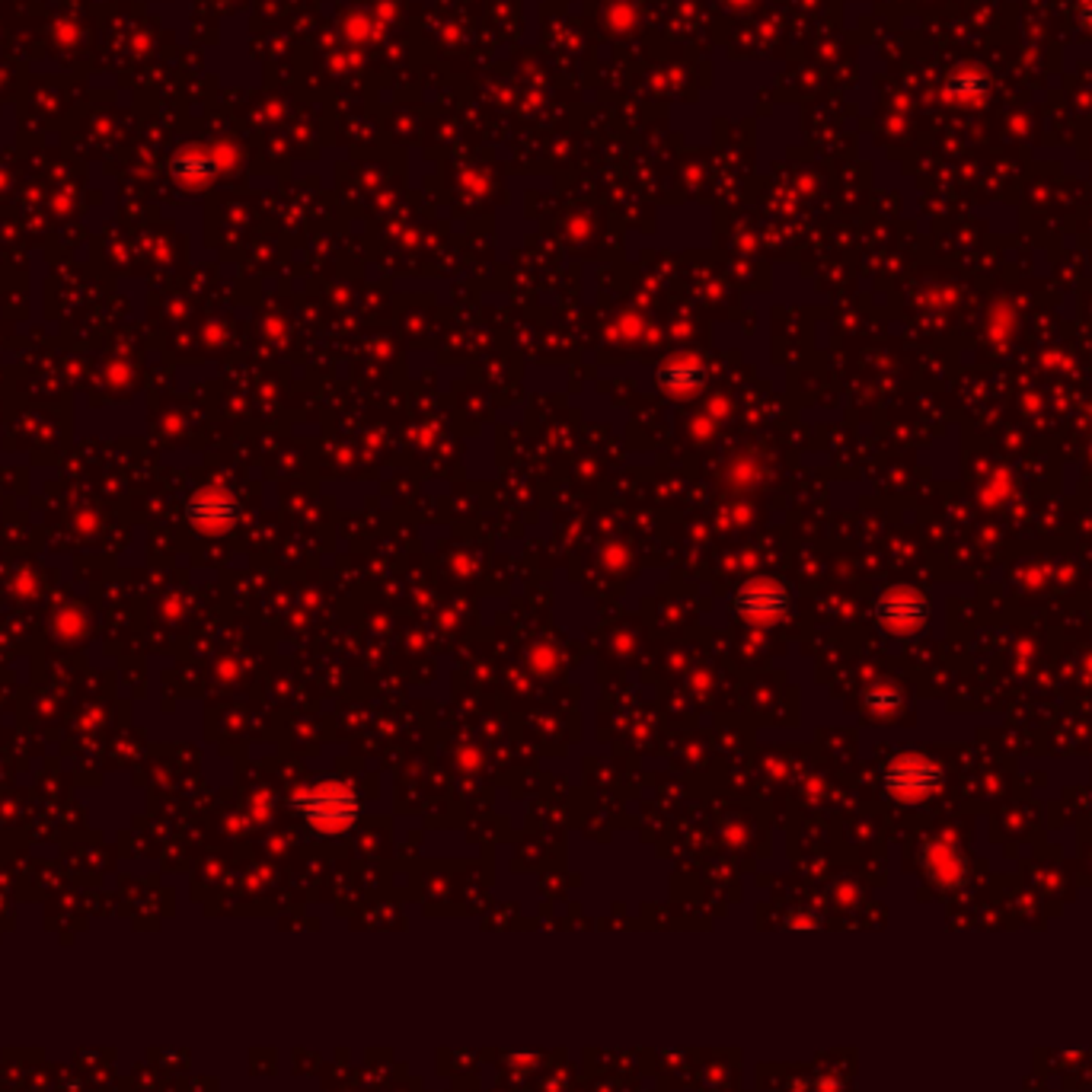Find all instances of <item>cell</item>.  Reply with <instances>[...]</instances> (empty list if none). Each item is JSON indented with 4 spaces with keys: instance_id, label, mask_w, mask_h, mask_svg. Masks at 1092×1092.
Listing matches in <instances>:
<instances>
[{
    "instance_id": "cell-6",
    "label": "cell",
    "mask_w": 1092,
    "mask_h": 1092,
    "mask_svg": "<svg viewBox=\"0 0 1092 1092\" xmlns=\"http://www.w3.org/2000/svg\"><path fill=\"white\" fill-rule=\"evenodd\" d=\"M703 384V368L694 358L667 361L659 371V387L667 396H690Z\"/></svg>"
},
{
    "instance_id": "cell-9",
    "label": "cell",
    "mask_w": 1092,
    "mask_h": 1092,
    "mask_svg": "<svg viewBox=\"0 0 1092 1092\" xmlns=\"http://www.w3.org/2000/svg\"><path fill=\"white\" fill-rule=\"evenodd\" d=\"M1013 326H1016V320L1010 317V310H1003V307H997V310H990V339L997 345H1006V339L1013 336Z\"/></svg>"
},
{
    "instance_id": "cell-3",
    "label": "cell",
    "mask_w": 1092,
    "mask_h": 1092,
    "mask_svg": "<svg viewBox=\"0 0 1092 1092\" xmlns=\"http://www.w3.org/2000/svg\"><path fill=\"white\" fill-rule=\"evenodd\" d=\"M872 616H876V626L885 636L910 639V636H920L933 623V601L924 591L897 585L879 594L876 607H872Z\"/></svg>"
},
{
    "instance_id": "cell-1",
    "label": "cell",
    "mask_w": 1092,
    "mask_h": 1092,
    "mask_svg": "<svg viewBox=\"0 0 1092 1092\" xmlns=\"http://www.w3.org/2000/svg\"><path fill=\"white\" fill-rule=\"evenodd\" d=\"M295 808H297V815L307 821V828L326 837L351 831L361 815L358 793L342 780H320L307 786L303 793H297Z\"/></svg>"
},
{
    "instance_id": "cell-5",
    "label": "cell",
    "mask_w": 1092,
    "mask_h": 1092,
    "mask_svg": "<svg viewBox=\"0 0 1092 1092\" xmlns=\"http://www.w3.org/2000/svg\"><path fill=\"white\" fill-rule=\"evenodd\" d=\"M186 512H189V521L196 527L208 530V533H221L227 527H234L240 508H237V502L230 499L227 492L205 489V492L192 495V502L186 505Z\"/></svg>"
},
{
    "instance_id": "cell-2",
    "label": "cell",
    "mask_w": 1092,
    "mask_h": 1092,
    "mask_svg": "<svg viewBox=\"0 0 1092 1092\" xmlns=\"http://www.w3.org/2000/svg\"><path fill=\"white\" fill-rule=\"evenodd\" d=\"M882 786L894 802L901 805H920L927 802L930 796L939 793L942 786V767L927 754H917V751H904V754H894L882 770Z\"/></svg>"
},
{
    "instance_id": "cell-7",
    "label": "cell",
    "mask_w": 1092,
    "mask_h": 1092,
    "mask_svg": "<svg viewBox=\"0 0 1092 1092\" xmlns=\"http://www.w3.org/2000/svg\"><path fill=\"white\" fill-rule=\"evenodd\" d=\"M863 703H866V709L872 715H879V719H891V715L901 712L904 697H901V690L891 687V684H872L863 694Z\"/></svg>"
},
{
    "instance_id": "cell-8",
    "label": "cell",
    "mask_w": 1092,
    "mask_h": 1092,
    "mask_svg": "<svg viewBox=\"0 0 1092 1092\" xmlns=\"http://www.w3.org/2000/svg\"><path fill=\"white\" fill-rule=\"evenodd\" d=\"M1010 492H1013V473L1006 467H1000V470L990 473V479L984 482V489H980V502L997 508V505H1003L1006 499H1010Z\"/></svg>"
},
{
    "instance_id": "cell-4",
    "label": "cell",
    "mask_w": 1092,
    "mask_h": 1092,
    "mask_svg": "<svg viewBox=\"0 0 1092 1092\" xmlns=\"http://www.w3.org/2000/svg\"><path fill=\"white\" fill-rule=\"evenodd\" d=\"M728 607H732V614L738 620L770 626V623H780L783 616L793 611V591L776 578H751L732 591Z\"/></svg>"
}]
</instances>
